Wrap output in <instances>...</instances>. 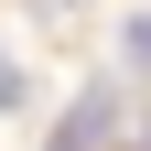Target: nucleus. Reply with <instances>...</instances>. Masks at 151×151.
Wrapping results in <instances>:
<instances>
[{
  "mask_svg": "<svg viewBox=\"0 0 151 151\" xmlns=\"http://www.w3.org/2000/svg\"><path fill=\"white\" fill-rule=\"evenodd\" d=\"M119 65H140V76H151V11H129V22H119Z\"/></svg>",
  "mask_w": 151,
  "mask_h": 151,
  "instance_id": "1",
  "label": "nucleus"
},
{
  "mask_svg": "<svg viewBox=\"0 0 151 151\" xmlns=\"http://www.w3.org/2000/svg\"><path fill=\"white\" fill-rule=\"evenodd\" d=\"M22 108H32V76L11 65V54H0V119H22Z\"/></svg>",
  "mask_w": 151,
  "mask_h": 151,
  "instance_id": "2",
  "label": "nucleus"
},
{
  "mask_svg": "<svg viewBox=\"0 0 151 151\" xmlns=\"http://www.w3.org/2000/svg\"><path fill=\"white\" fill-rule=\"evenodd\" d=\"M43 11H76V0H43Z\"/></svg>",
  "mask_w": 151,
  "mask_h": 151,
  "instance_id": "3",
  "label": "nucleus"
}]
</instances>
